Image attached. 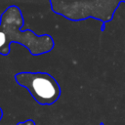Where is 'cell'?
I'll return each instance as SVG.
<instances>
[{
	"mask_svg": "<svg viewBox=\"0 0 125 125\" xmlns=\"http://www.w3.org/2000/svg\"><path fill=\"white\" fill-rule=\"evenodd\" d=\"M15 79L19 85L27 89L39 104H53L61 97L62 89L59 82L47 72H19L15 75Z\"/></svg>",
	"mask_w": 125,
	"mask_h": 125,
	"instance_id": "3957f363",
	"label": "cell"
},
{
	"mask_svg": "<svg viewBox=\"0 0 125 125\" xmlns=\"http://www.w3.org/2000/svg\"><path fill=\"white\" fill-rule=\"evenodd\" d=\"M2 118V109L0 108V119Z\"/></svg>",
	"mask_w": 125,
	"mask_h": 125,
	"instance_id": "5b68a950",
	"label": "cell"
},
{
	"mask_svg": "<svg viewBox=\"0 0 125 125\" xmlns=\"http://www.w3.org/2000/svg\"><path fill=\"white\" fill-rule=\"evenodd\" d=\"M23 18L17 6H10L1 16L0 21V54L7 55L10 52V44L17 42L23 45L31 55L39 56L53 50L55 42L51 35H37L27 29L21 31Z\"/></svg>",
	"mask_w": 125,
	"mask_h": 125,
	"instance_id": "6da1fadb",
	"label": "cell"
},
{
	"mask_svg": "<svg viewBox=\"0 0 125 125\" xmlns=\"http://www.w3.org/2000/svg\"><path fill=\"white\" fill-rule=\"evenodd\" d=\"M17 125H35V122H34L32 119H27L26 121H23V122L18 123Z\"/></svg>",
	"mask_w": 125,
	"mask_h": 125,
	"instance_id": "277c9868",
	"label": "cell"
},
{
	"mask_svg": "<svg viewBox=\"0 0 125 125\" xmlns=\"http://www.w3.org/2000/svg\"><path fill=\"white\" fill-rule=\"evenodd\" d=\"M52 11L71 21L95 19L102 21L101 30L112 21L114 14L125 0H49Z\"/></svg>",
	"mask_w": 125,
	"mask_h": 125,
	"instance_id": "7a4b0ae2",
	"label": "cell"
},
{
	"mask_svg": "<svg viewBox=\"0 0 125 125\" xmlns=\"http://www.w3.org/2000/svg\"><path fill=\"white\" fill-rule=\"evenodd\" d=\"M100 125H104V122H100Z\"/></svg>",
	"mask_w": 125,
	"mask_h": 125,
	"instance_id": "8992f818",
	"label": "cell"
}]
</instances>
